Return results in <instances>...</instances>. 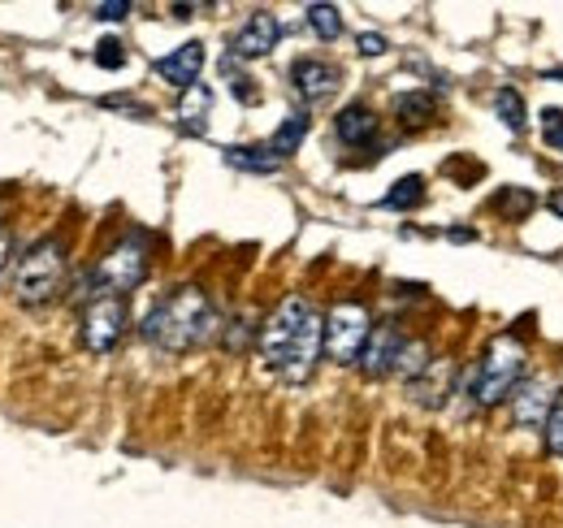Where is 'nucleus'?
Masks as SVG:
<instances>
[{"label":"nucleus","mask_w":563,"mask_h":528,"mask_svg":"<svg viewBox=\"0 0 563 528\" xmlns=\"http://www.w3.org/2000/svg\"><path fill=\"white\" fill-rule=\"evenodd\" d=\"M368 333H373L368 312H364L360 304H339V308L325 317V351H330V360H339V364H360Z\"/></svg>","instance_id":"obj_5"},{"label":"nucleus","mask_w":563,"mask_h":528,"mask_svg":"<svg viewBox=\"0 0 563 528\" xmlns=\"http://www.w3.org/2000/svg\"><path fill=\"white\" fill-rule=\"evenodd\" d=\"M143 273H147V256H143V243L140 239H126V243H118L100 268H96V286H100V295H126V290H135L143 282Z\"/></svg>","instance_id":"obj_7"},{"label":"nucleus","mask_w":563,"mask_h":528,"mask_svg":"<svg viewBox=\"0 0 563 528\" xmlns=\"http://www.w3.org/2000/svg\"><path fill=\"white\" fill-rule=\"evenodd\" d=\"M278 35H282V22L274 18V13H252V18L239 26V35H234V44H230V57H239V62L265 57V53H274Z\"/></svg>","instance_id":"obj_9"},{"label":"nucleus","mask_w":563,"mask_h":528,"mask_svg":"<svg viewBox=\"0 0 563 528\" xmlns=\"http://www.w3.org/2000/svg\"><path fill=\"white\" fill-rule=\"evenodd\" d=\"M200 69H205V44H183V48H174L169 57L156 62V74H161L165 82L183 87V91L200 82Z\"/></svg>","instance_id":"obj_12"},{"label":"nucleus","mask_w":563,"mask_h":528,"mask_svg":"<svg viewBox=\"0 0 563 528\" xmlns=\"http://www.w3.org/2000/svg\"><path fill=\"white\" fill-rule=\"evenodd\" d=\"M551 208H555V212H563V196H555V199H551Z\"/></svg>","instance_id":"obj_28"},{"label":"nucleus","mask_w":563,"mask_h":528,"mask_svg":"<svg viewBox=\"0 0 563 528\" xmlns=\"http://www.w3.org/2000/svg\"><path fill=\"white\" fill-rule=\"evenodd\" d=\"M404 333L395 330V326H377V330L368 333V342H364V355H360V369L368 373V377H382V373H395V360H399V351H404Z\"/></svg>","instance_id":"obj_11"},{"label":"nucleus","mask_w":563,"mask_h":528,"mask_svg":"<svg viewBox=\"0 0 563 528\" xmlns=\"http://www.w3.org/2000/svg\"><path fill=\"white\" fill-rule=\"evenodd\" d=\"M290 82H295L299 100L321 105V100H330V96H334V87H339V69L330 66V62L303 57V62H295V66H290Z\"/></svg>","instance_id":"obj_10"},{"label":"nucleus","mask_w":563,"mask_h":528,"mask_svg":"<svg viewBox=\"0 0 563 528\" xmlns=\"http://www.w3.org/2000/svg\"><path fill=\"white\" fill-rule=\"evenodd\" d=\"M317 308L308 304V299H299V295H290V299H282L278 312L265 321V330H261V355H265V364L269 369H278L286 364V355H290V346L299 342V333L308 326V317H312Z\"/></svg>","instance_id":"obj_4"},{"label":"nucleus","mask_w":563,"mask_h":528,"mask_svg":"<svg viewBox=\"0 0 563 528\" xmlns=\"http://www.w3.org/2000/svg\"><path fill=\"white\" fill-rule=\"evenodd\" d=\"M96 66L122 69V66H126V48H122L118 40H100V44H96Z\"/></svg>","instance_id":"obj_22"},{"label":"nucleus","mask_w":563,"mask_h":528,"mask_svg":"<svg viewBox=\"0 0 563 528\" xmlns=\"http://www.w3.org/2000/svg\"><path fill=\"white\" fill-rule=\"evenodd\" d=\"M334 134H339L347 147H364V143L377 134V118H373V109H364V105H347V109L334 118Z\"/></svg>","instance_id":"obj_14"},{"label":"nucleus","mask_w":563,"mask_h":528,"mask_svg":"<svg viewBox=\"0 0 563 528\" xmlns=\"http://www.w3.org/2000/svg\"><path fill=\"white\" fill-rule=\"evenodd\" d=\"M542 139L563 152V109H542Z\"/></svg>","instance_id":"obj_23"},{"label":"nucleus","mask_w":563,"mask_h":528,"mask_svg":"<svg viewBox=\"0 0 563 528\" xmlns=\"http://www.w3.org/2000/svg\"><path fill=\"white\" fill-rule=\"evenodd\" d=\"M360 53H364V57H382V53H386V35L364 31V35H360Z\"/></svg>","instance_id":"obj_26"},{"label":"nucleus","mask_w":563,"mask_h":528,"mask_svg":"<svg viewBox=\"0 0 563 528\" xmlns=\"http://www.w3.org/2000/svg\"><path fill=\"white\" fill-rule=\"evenodd\" d=\"M395 113H399V122L404 127H429V118H433V96L429 91H408V96H399V105H395Z\"/></svg>","instance_id":"obj_18"},{"label":"nucleus","mask_w":563,"mask_h":528,"mask_svg":"<svg viewBox=\"0 0 563 528\" xmlns=\"http://www.w3.org/2000/svg\"><path fill=\"white\" fill-rule=\"evenodd\" d=\"M217 333V312L200 286H178L143 317V338L161 351H191Z\"/></svg>","instance_id":"obj_1"},{"label":"nucleus","mask_w":563,"mask_h":528,"mask_svg":"<svg viewBox=\"0 0 563 528\" xmlns=\"http://www.w3.org/2000/svg\"><path fill=\"white\" fill-rule=\"evenodd\" d=\"M303 134H308V113H290L278 131H274V139H269L265 147H269V152L282 161V156H290V152L303 143Z\"/></svg>","instance_id":"obj_17"},{"label":"nucleus","mask_w":563,"mask_h":528,"mask_svg":"<svg viewBox=\"0 0 563 528\" xmlns=\"http://www.w3.org/2000/svg\"><path fill=\"white\" fill-rule=\"evenodd\" d=\"M395 373L408 377V382H417L421 373H429V346L424 342H404V351L395 360Z\"/></svg>","instance_id":"obj_21"},{"label":"nucleus","mask_w":563,"mask_h":528,"mask_svg":"<svg viewBox=\"0 0 563 528\" xmlns=\"http://www.w3.org/2000/svg\"><path fill=\"white\" fill-rule=\"evenodd\" d=\"M520 377H525V346L516 338H494L490 351L482 355L477 373H473V403L477 407H498L520 391Z\"/></svg>","instance_id":"obj_2"},{"label":"nucleus","mask_w":563,"mask_h":528,"mask_svg":"<svg viewBox=\"0 0 563 528\" xmlns=\"http://www.w3.org/2000/svg\"><path fill=\"white\" fill-rule=\"evenodd\" d=\"M555 403H560V395H555V382H551V377H529V382L511 395V416H516L520 429H547Z\"/></svg>","instance_id":"obj_8"},{"label":"nucleus","mask_w":563,"mask_h":528,"mask_svg":"<svg viewBox=\"0 0 563 528\" xmlns=\"http://www.w3.org/2000/svg\"><path fill=\"white\" fill-rule=\"evenodd\" d=\"M225 165L243 169V174H278V156L269 147H225Z\"/></svg>","instance_id":"obj_15"},{"label":"nucleus","mask_w":563,"mask_h":528,"mask_svg":"<svg viewBox=\"0 0 563 528\" xmlns=\"http://www.w3.org/2000/svg\"><path fill=\"white\" fill-rule=\"evenodd\" d=\"M62 282H66V252H62L57 239L35 243V248L22 256L18 273H13V290H18V299H22L26 308L48 304V299L62 290Z\"/></svg>","instance_id":"obj_3"},{"label":"nucleus","mask_w":563,"mask_h":528,"mask_svg":"<svg viewBox=\"0 0 563 528\" xmlns=\"http://www.w3.org/2000/svg\"><path fill=\"white\" fill-rule=\"evenodd\" d=\"M494 113H498V122L507 127L511 134L525 131V96L516 91V87H498V96H494Z\"/></svg>","instance_id":"obj_16"},{"label":"nucleus","mask_w":563,"mask_h":528,"mask_svg":"<svg viewBox=\"0 0 563 528\" xmlns=\"http://www.w3.org/2000/svg\"><path fill=\"white\" fill-rule=\"evenodd\" d=\"M308 26L317 31V40H339L343 35V13L334 4H308Z\"/></svg>","instance_id":"obj_20"},{"label":"nucleus","mask_w":563,"mask_h":528,"mask_svg":"<svg viewBox=\"0 0 563 528\" xmlns=\"http://www.w3.org/2000/svg\"><path fill=\"white\" fill-rule=\"evenodd\" d=\"M4 264H9V239L0 234V273H4Z\"/></svg>","instance_id":"obj_27"},{"label":"nucleus","mask_w":563,"mask_h":528,"mask_svg":"<svg viewBox=\"0 0 563 528\" xmlns=\"http://www.w3.org/2000/svg\"><path fill=\"white\" fill-rule=\"evenodd\" d=\"M209 109H212V91L205 82L187 87L183 100H178V127L187 134H205L209 131Z\"/></svg>","instance_id":"obj_13"},{"label":"nucleus","mask_w":563,"mask_h":528,"mask_svg":"<svg viewBox=\"0 0 563 528\" xmlns=\"http://www.w3.org/2000/svg\"><path fill=\"white\" fill-rule=\"evenodd\" d=\"M421 199H424V183L417 178V174H408V178H399V183L386 191L382 204H386V208H395V212H408V208H417Z\"/></svg>","instance_id":"obj_19"},{"label":"nucleus","mask_w":563,"mask_h":528,"mask_svg":"<svg viewBox=\"0 0 563 528\" xmlns=\"http://www.w3.org/2000/svg\"><path fill=\"white\" fill-rule=\"evenodd\" d=\"M122 333H126V304L118 295H96L82 312V346L104 355L118 346Z\"/></svg>","instance_id":"obj_6"},{"label":"nucleus","mask_w":563,"mask_h":528,"mask_svg":"<svg viewBox=\"0 0 563 528\" xmlns=\"http://www.w3.org/2000/svg\"><path fill=\"white\" fill-rule=\"evenodd\" d=\"M547 447H551V455H563V395L551 411V420H547Z\"/></svg>","instance_id":"obj_24"},{"label":"nucleus","mask_w":563,"mask_h":528,"mask_svg":"<svg viewBox=\"0 0 563 528\" xmlns=\"http://www.w3.org/2000/svg\"><path fill=\"white\" fill-rule=\"evenodd\" d=\"M126 13H131L126 0H104V4H96V18H104V22H122Z\"/></svg>","instance_id":"obj_25"}]
</instances>
